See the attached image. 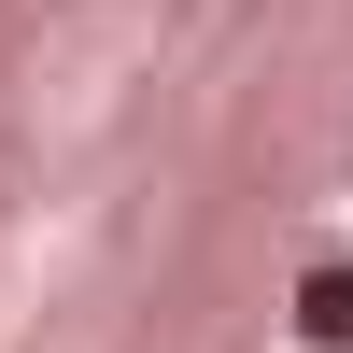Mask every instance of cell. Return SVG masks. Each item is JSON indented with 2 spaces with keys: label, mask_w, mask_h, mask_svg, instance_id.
I'll list each match as a JSON object with an SVG mask.
<instances>
[{
  "label": "cell",
  "mask_w": 353,
  "mask_h": 353,
  "mask_svg": "<svg viewBox=\"0 0 353 353\" xmlns=\"http://www.w3.org/2000/svg\"><path fill=\"white\" fill-rule=\"evenodd\" d=\"M297 339L311 353H353V254H311L297 269Z\"/></svg>",
  "instance_id": "1"
}]
</instances>
